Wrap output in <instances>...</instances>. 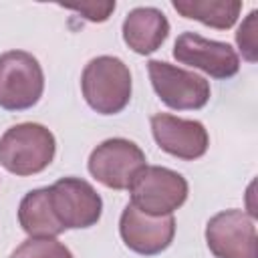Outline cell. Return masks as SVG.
I'll return each mask as SVG.
<instances>
[{
    "mask_svg": "<svg viewBox=\"0 0 258 258\" xmlns=\"http://www.w3.org/2000/svg\"><path fill=\"white\" fill-rule=\"evenodd\" d=\"M81 89L93 111L101 115L121 113L131 99L129 67L117 56H97L85 67L81 75Z\"/></svg>",
    "mask_w": 258,
    "mask_h": 258,
    "instance_id": "6da1fadb",
    "label": "cell"
},
{
    "mask_svg": "<svg viewBox=\"0 0 258 258\" xmlns=\"http://www.w3.org/2000/svg\"><path fill=\"white\" fill-rule=\"evenodd\" d=\"M54 135L40 123H18L0 137V165L14 175H34L54 157Z\"/></svg>",
    "mask_w": 258,
    "mask_h": 258,
    "instance_id": "7a4b0ae2",
    "label": "cell"
},
{
    "mask_svg": "<svg viewBox=\"0 0 258 258\" xmlns=\"http://www.w3.org/2000/svg\"><path fill=\"white\" fill-rule=\"evenodd\" d=\"M129 191L131 204L143 214L167 216L187 200V181L169 167L145 165L133 177Z\"/></svg>",
    "mask_w": 258,
    "mask_h": 258,
    "instance_id": "3957f363",
    "label": "cell"
},
{
    "mask_svg": "<svg viewBox=\"0 0 258 258\" xmlns=\"http://www.w3.org/2000/svg\"><path fill=\"white\" fill-rule=\"evenodd\" d=\"M44 91V73L38 60L26 50L0 54V107L24 111L38 103Z\"/></svg>",
    "mask_w": 258,
    "mask_h": 258,
    "instance_id": "277c9868",
    "label": "cell"
},
{
    "mask_svg": "<svg viewBox=\"0 0 258 258\" xmlns=\"http://www.w3.org/2000/svg\"><path fill=\"white\" fill-rule=\"evenodd\" d=\"M147 71L157 97L169 109L194 111L202 109L210 101V83L191 71L179 69L165 60H149Z\"/></svg>",
    "mask_w": 258,
    "mask_h": 258,
    "instance_id": "5b68a950",
    "label": "cell"
},
{
    "mask_svg": "<svg viewBox=\"0 0 258 258\" xmlns=\"http://www.w3.org/2000/svg\"><path fill=\"white\" fill-rule=\"evenodd\" d=\"M145 165L141 147L123 137L105 139L89 155L91 175L111 189H129L133 177Z\"/></svg>",
    "mask_w": 258,
    "mask_h": 258,
    "instance_id": "8992f818",
    "label": "cell"
},
{
    "mask_svg": "<svg viewBox=\"0 0 258 258\" xmlns=\"http://www.w3.org/2000/svg\"><path fill=\"white\" fill-rule=\"evenodd\" d=\"M50 204L64 230L91 228L99 222L103 200L97 189L81 177H60L48 187Z\"/></svg>",
    "mask_w": 258,
    "mask_h": 258,
    "instance_id": "52a82bcc",
    "label": "cell"
},
{
    "mask_svg": "<svg viewBox=\"0 0 258 258\" xmlns=\"http://www.w3.org/2000/svg\"><path fill=\"white\" fill-rule=\"evenodd\" d=\"M206 244L216 258H258L254 220L242 210H224L210 218Z\"/></svg>",
    "mask_w": 258,
    "mask_h": 258,
    "instance_id": "ba28073f",
    "label": "cell"
},
{
    "mask_svg": "<svg viewBox=\"0 0 258 258\" xmlns=\"http://www.w3.org/2000/svg\"><path fill=\"white\" fill-rule=\"evenodd\" d=\"M173 58L208 73L214 79H230L240 71V58L228 42L210 40L196 32H183L173 44Z\"/></svg>",
    "mask_w": 258,
    "mask_h": 258,
    "instance_id": "9c48e42d",
    "label": "cell"
},
{
    "mask_svg": "<svg viewBox=\"0 0 258 258\" xmlns=\"http://www.w3.org/2000/svg\"><path fill=\"white\" fill-rule=\"evenodd\" d=\"M119 234L129 250L143 256H155L171 244L175 236V220L173 214H143L129 202L119 220Z\"/></svg>",
    "mask_w": 258,
    "mask_h": 258,
    "instance_id": "30bf717a",
    "label": "cell"
},
{
    "mask_svg": "<svg viewBox=\"0 0 258 258\" xmlns=\"http://www.w3.org/2000/svg\"><path fill=\"white\" fill-rule=\"evenodd\" d=\"M151 131L157 145L179 159L194 161L208 151L210 135L206 127L196 119H181L169 113H157L151 117Z\"/></svg>",
    "mask_w": 258,
    "mask_h": 258,
    "instance_id": "8fae6325",
    "label": "cell"
},
{
    "mask_svg": "<svg viewBox=\"0 0 258 258\" xmlns=\"http://www.w3.org/2000/svg\"><path fill=\"white\" fill-rule=\"evenodd\" d=\"M169 34L165 14L151 6L133 8L123 20V40L137 54H151Z\"/></svg>",
    "mask_w": 258,
    "mask_h": 258,
    "instance_id": "7c38bea8",
    "label": "cell"
},
{
    "mask_svg": "<svg viewBox=\"0 0 258 258\" xmlns=\"http://www.w3.org/2000/svg\"><path fill=\"white\" fill-rule=\"evenodd\" d=\"M18 222L30 238H56L64 228L58 224L48 187L28 191L18 206Z\"/></svg>",
    "mask_w": 258,
    "mask_h": 258,
    "instance_id": "4fadbf2b",
    "label": "cell"
},
{
    "mask_svg": "<svg viewBox=\"0 0 258 258\" xmlns=\"http://www.w3.org/2000/svg\"><path fill=\"white\" fill-rule=\"evenodd\" d=\"M173 8L191 20H200L206 26L226 30L232 28L240 16V0H173Z\"/></svg>",
    "mask_w": 258,
    "mask_h": 258,
    "instance_id": "5bb4252c",
    "label": "cell"
},
{
    "mask_svg": "<svg viewBox=\"0 0 258 258\" xmlns=\"http://www.w3.org/2000/svg\"><path fill=\"white\" fill-rule=\"evenodd\" d=\"M8 258H75L73 252L56 238H28Z\"/></svg>",
    "mask_w": 258,
    "mask_h": 258,
    "instance_id": "9a60e30c",
    "label": "cell"
},
{
    "mask_svg": "<svg viewBox=\"0 0 258 258\" xmlns=\"http://www.w3.org/2000/svg\"><path fill=\"white\" fill-rule=\"evenodd\" d=\"M256 20H258V12L252 10L246 20L242 22V26L236 32V42L242 50V56L248 62H256L258 58V28H256Z\"/></svg>",
    "mask_w": 258,
    "mask_h": 258,
    "instance_id": "2e32d148",
    "label": "cell"
},
{
    "mask_svg": "<svg viewBox=\"0 0 258 258\" xmlns=\"http://www.w3.org/2000/svg\"><path fill=\"white\" fill-rule=\"evenodd\" d=\"M69 10H75L79 14H83L87 20L91 22H105L111 12L115 10V2H85V4H73V6H64Z\"/></svg>",
    "mask_w": 258,
    "mask_h": 258,
    "instance_id": "e0dca14e",
    "label": "cell"
}]
</instances>
